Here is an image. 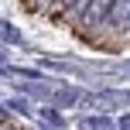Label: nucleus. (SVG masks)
Segmentation results:
<instances>
[{"label":"nucleus","mask_w":130,"mask_h":130,"mask_svg":"<svg viewBox=\"0 0 130 130\" xmlns=\"http://www.w3.org/2000/svg\"><path fill=\"white\" fill-rule=\"evenodd\" d=\"M0 130H14V127H0Z\"/></svg>","instance_id":"3"},{"label":"nucleus","mask_w":130,"mask_h":130,"mask_svg":"<svg viewBox=\"0 0 130 130\" xmlns=\"http://www.w3.org/2000/svg\"><path fill=\"white\" fill-rule=\"evenodd\" d=\"M110 27H117V31H130V4H113V10H110Z\"/></svg>","instance_id":"2"},{"label":"nucleus","mask_w":130,"mask_h":130,"mask_svg":"<svg viewBox=\"0 0 130 130\" xmlns=\"http://www.w3.org/2000/svg\"><path fill=\"white\" fill-rule=\"evenodd\" d=\"M110 10H113V4H89V7H86V14H82V27H86V31H92L96 24L110 21Z\"/></svg>","instance_id":"1"}]
</instances>
